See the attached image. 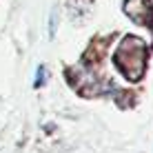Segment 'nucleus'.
<instances>
[{"instance_id":"nucleus-1","label":"nucleus","mask_w":153,"mask_h":153,"mask_svg":"<svg viewBox=\"0 0 153 153\" xmlns=\"http://www.w3.org/2000/svg\"><path fill=\"white\" fill-rule=\"evenodd\" d=\"M146 58H149V49H146L144 42L140 38H135V36H124L118 45V51H115L113 60L126 80L138 82L144 76Z\"/></svg>"},{"instance_id":"nucleus-2","label":"nucleus","mask_w":153,"mask_h":153,"mask_svg":"<svg viewBox=\"0 0 153 153\" xmlns=\"http://www.w3.org/2000/svg\"><path fill=\"white\" fill-rule=\"evenodd\" d=\"M122 11L129 16V20L149 27L153 25V0H124Z\"/></svg>"},{"instance_id":"nucleus-3","label":"nucleus","mask_w":153,"mask_h":153,"mask_svg":"<svg viewBox=\"0 0 153 153\" xmlns=\"http://www.w3.org/2000/svg\"><path fill=\"white\" fill-rule=\"evenodd\" d=\"M47 82V67L45 65H38L36 69V78H33V89H42Z\"/></svg>"}]
</instances>
